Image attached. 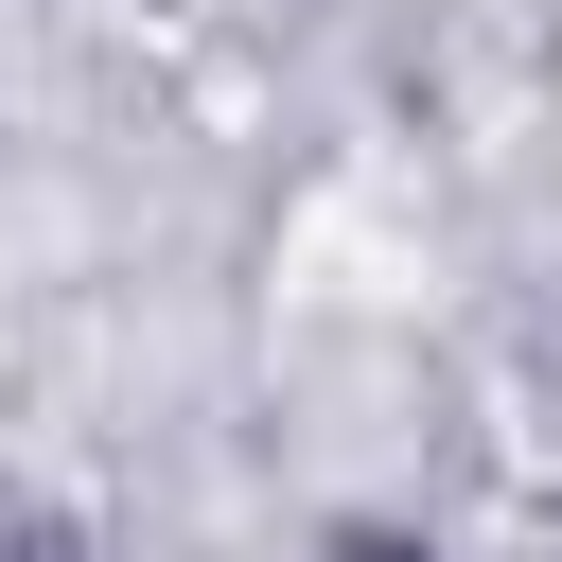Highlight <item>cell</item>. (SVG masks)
Returning <instances> with one entry per match:
<instances>
[{"label": "cell", "instance_id": "2", "mask_svg": "<svg viewBox=\"0 0 562 562\" xmlns=\"http://www.w3.org/2000/svg\"><path fill=\"white\" fill-rule=\"evenodd\" d=\"M0 562H88V544H70L53 509H0Z\"/></svg>", "mask_w": 562, "mask_h": 562}, {"label": "cell", "instance_id": "1", "mask_svg": "<svg viewBox=\"0 0 562 562\" xmlns=\"http://www.w3.org/2000/svg\"><path fill=\"white\" fill-rule=\"evenodd\" d=\"M299 562H457V544H439V527H404V509H334Z\"/></svg>", "mask_w": 562, "mask_h": 562}]
</instances>
